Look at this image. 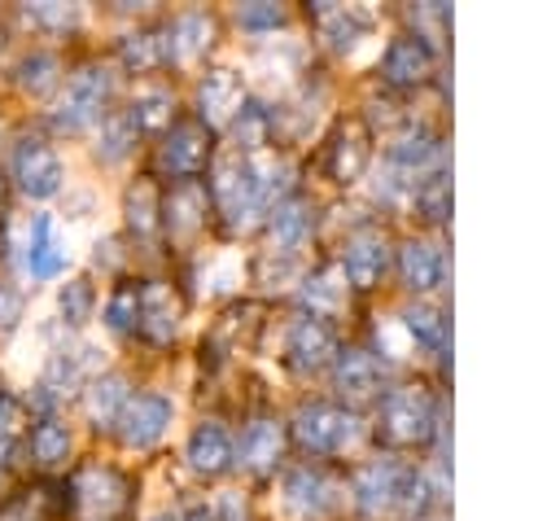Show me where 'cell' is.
<instances>
[{"label": "cell", "instance_id": "6da1fadb", "mask_svg": "<svg viewBox=\"0 0 560 521\" xmlns=\"http://www.w3.org/2000/svg\"><path fill=\"white\" fill-rule=\"evenodd\" d=\"M114 88H118L114 66H105V61H83V66L66 79V92L57 96V105H52V114H48L52 131L74 136V131L96 127V123L109 114Z\"/></svg>", "mask_w": 560, "mask_h": 521}, {"label": "cell", "instance_id": "7a4b0ae2", "mask_svg": "<svg viewBox=\"0 0 560 521\" xmlns=\"http://www.w3.org/2000/svg\"><path fill=\"white\" fill-rule=\"evenodd\" d=\"M359 416L341 403H328V398H311L293 412V438L298 447H306L311 455H337L346 447L359 442Z\"/></svg>", "mask_w": 560, "mask_h": 521}, {"label": "cell", "instance_id": "3957f363", "mask_svg": "<svg viewBox=\"0 0 560 521\" xmlns=\"http://www.w3.org/2000/svg\"><path fill=\"white\" fill-rule=\"evenodd\" d=\"M381 433L398 447L429 442L438 433V403L420 385H394L381 394Z\"/></svg>", "mask_w": 560, "mask_h": 521}, {"label": "cell", "instance_id": "277c9868", "mask_svg": "<svg viewBox=\"0 0 560 521\" xmlns=\"http://www.w3.org/2000/svg\"><path fill=\"white\" fill-rule=\"evenodd\" d=\"M127 495H131V482L114 468V464H83L70 473L66 482V503L88 517V521H109L127 508Z\"/></svg>", "mask_w": 560, "mask_h": 521}, {"label": "cell", "instance_id": "5b68a950", "mask_svg": "<svg viewBox=\"0 0 560 521\" xmlns=\"http://www.w3.org/2000/svg\"><path fill=\"white\" fill-rule=\"evenodd\" d=\"M9 180H13V188L22 197L48 201L66 184V162H61V153L44 136H22L13 144V153H9Z\"/></svg>", "mask_w": 560, "mask_h": 521}, {"label": "cell", "instance_id": "8992f818", "mask_svg": "<svg viewBox=\"0 0 560 521\" xmlns=\"http://www.w3.org/2000/svg\"><path fill=\"white\" fill-rule=\"evenodd\" d=\"M210 162H214V144H210V131H206L197 118H175V123L162 131L158 166H162V175H166L171 184L197 180Z\"/></svg>", "mask_w": 560, "mask_h": 521}, {"label": "cell", "instance_id": "52a82bcc", "mask_svg": "<svg viewBox=\"0 0 560 521\" xmlns=\"http://www.w3.org/2000/svg\"><path fill=\"white\" fill-rule=\"evenodd\" d=\"M407 468L398 455H372L363 464H354L350 473V499L363 517H381L389 508H398V495H402V482H407Z\"/></svg>", "mask_w": 560, "mask_h": 521}, {"label": "cell", "instance_id": "ba28073f", "mask_svg": "<svg viewBox=\"0 0 560 521\" xmlns=\"http://www.w3.org/2000/svg\"><path fill=\"white\" fill-rule=\"evenodd\" d=\"M171 420H175V403L166 394H158V390H144V394H131L127 398L114 433H118V442L127 451H149V447H158L166 438Z\"/></svg>", "mask_w": 560, "mask_h": 521}, {"label": "cell", "instance_id": "9c48e42d", "mask_svg": "<svg viewBox=\"0 0 560 521\" xmlns=\"http://www.w3.org/2000/svg\"><path fill=\"white\" fill-rule=\"evenodd\" d=\"M337 350H341V341H337V328H332L328 320L298 315V320L289 324V333H284V363H289L293 372H302V377L332 368Z\"/></svg>", "mask_w": 560, "mask_h": 521}, {"label": "cell", "instance_id": "30bf717a", "mask_svg": "<svg viewBox=\"0 0 560 521\" xmlns=\"http://www.w3.org/2000/svg\"><path fill=\"white\" fill-rule=\"evenodd\" d=\"M184 324V298L175 293L171 280H140V320L136 333L149 346H171Z\"/></svg>", "mask_w": 560, "mask_h": 521}, {"label": "cell", "instance_id": "8fae6325", "mask_svg": "<svg viewBox=\"0 0 560 521\" xmlns=\"http://www.w3.org/2000/svg\"><path fill=\"white\" fill-rule=\"evenodd\" d=\"M372 162V136L363 118H341L332 127V136L324 140V171L337 184H354Z\"/></svg>", "mask_w": 560, "mask_h": 521}, {"label": "cell", "instance_id": "7c38bea8", "mask_svg": "<svg viewBox=\"0 0 560 521\" xmlns=\"http://www.w3.org/2000/svg\"><path fill=\"white\" fill-rule=\"evenodd\" d=\"M22 267L31 280H57L70 267V241L52 215H35L22 241Z\"/></svg>", "mask_w": 560, "mask_h": 521}, {"label": "cell", "instance_id": "4fadbf2b", "mask_svg": "<svg viewBox=\"0 0 560 521\" xmlns=\"http://www.w3.org/2000/svg\"><path fill=\"white\" fill-rule=\"evenodd\" d=\"M210 193L201 180H179L162 193V232L171 241H192L210 219Z\"/></svg>", "mask_w": 560, "mask_h": 521}, {"label": "cell", "instance_id": "5bb4252c", "mask_svg": "<svg viewBox=\"0 0 560 521\" xmlns=\"http://www.w3.org/2000/svg\"><path fill=\"white\" fill-rule=\"evenodd\" d=\"M214 35H219V22H214L210 9H179V13L162 26L166 61H175V66L201 61V57L214 48Z\"/></svg>", "mask_w": 560, "mask_h": 521}, {"label": "cell", "instance_id": "9a60e30c", "mask_svg": "<svg viewBox=\"0 0 560 521\" xmlns=\"http://www.w3.org/2000/svg\"><path fill=\"white\" fill-rule=\"evenodd\" d=\"M337 482L319 468V464H298L284 473V503L302 517V521H324L337 508Z\"/></svg>", "mask_w": 560, "mask_h": 521}, {"label": "cell", "instance_id": "2e32d148", "mask_svg": "<svg viewBox=\"0 0 560 521\" xmlns=\"http://www.w3.org/2000/svg\"><path fill=\"white\" fill-rule=\"evenodd\" d=\"M332 385L346 403H368V398H381V385H385V368L372 350L363 346H341L337 359H332Z\"/></svg>", "mask_w": 560, "mask_h": 521}, {"label": "cell", "instance_id": "e0dca14e", "mask_svg": "<svg viewBox=\"0 0 560 521\" xmlns=\"http://www.w3.org/2000/svg\"><path fill=\"white\" fill-rule=\"evenodd\" d=\"M245 101V88H241V74L232 66H214L201 74L197 83V123L210 131V127H228L232 114L241 109Z\"/></svg>", "mask_w": 560, "mask_h": 521}, {"label": "cell", "instance_id": "ac0fdd59", "mask_svg": "<svg viewBox=\"0 0 560 521\" xmlns=\"http://www.w3.org/2000/svg\"><path fill=\"white\" fill-rule=\"evenodd\" d=\"M385 267H389V241L376 228H363L341 245V276L350 289H376Z\"/></svg>", "mask_w": 560, "mask_h": 521}, {"label": "cell", "instance_id": "d6986e66", "mask_svg": "<svg viewBox=\"0 0 560 521\" xmlns=\"http://www.w3.org/2000/svg\"><path fill=\"white\" fill-rule=\"evenodd\" d=\"M284 442H289L284 420H276V416H254V420L245 425L241 442H232V460H236L241 468H249V473H271V468L280 464V455H284Z\"/></svg>", "mask_w": 560, "mask_h": 521}, {"label": "cell", "instance_id": "ffe728a7", "mask_svg": "<svg viewBox=\"0 0 560 521\" xmlns=\"http://www.w3.org/2000/svg\"><path fill=\"white\" fill-rule=\"evenodd\" d=\"M381 74L389 88H416L433 74V48L416 35H398V39H389V48L381 57Z\"/></svg>", "mask_w": 560, "mask_h": 521}, {"label": "cell", "instance_id": "44dd1931", "mask_svg": "<svg viewBox=\"0 0 560 521\" xmlns=\"http://www.w3.org/2000/svg\"><path fill=\"white\" fill-rule=\"evenodd\" d=\"M311 22H315V31H319V39L328 48L346 53V48H354L368 35L372 13L368 9H354V4H328V0H319V4H311Z\"/></svg>", "mask_w": 560, "mask_h": 521}, {"label": "cell", "instance_id": "7402d4cb", "mask_svg": "<svg viewBox=\"0 0 560 521\" xmlns=\"http://www.w3.org/2000/svg\"><path fill=\"white\" fill-rule=\"evenodd\" d=\"M22 442H26V455H31V464H35L39 473H57V468H66L70 455H74V433H70V425L57 420V416H39V420L26 429Z\"/></svg>", "mask_w": 560, "mask_h": 521}, {"label": "cell", "instance_id": "603a6c76", "mask_svg": "<svg viewBox=\"0 0 560 521\" xmlns=\"http://www.w3.org/2000/svg\"><path fill=\"white\" fill-rule=\"evenodd\" d=\"M122 223L136 241H153L162 232V188L153 184V175H136L122 188Z\"/></svg>", "mask_w": 560, "mask_h": 521}, {"label": "cell", "instance_id": "cb8c5ba5", "mask_svg": "<svg viewBox=\"0 0 560 521\" xmlns=\"http://www.w3.org/2000/svg\"><path fill=\"white\" fill-rule=\"evenodd\" d=\"M184 460L197 477H219L228 464H232V433L223 420H201L192 433H188V447H184Z\"/></svg>", "mask_w": 560, "mask_h": 521}, {"label": "cell", "instance_id": "d4e9b609", "mask_svg": "<svg viewBox=\"0 0 560 521\" xmlns=\"http://www.w3.org/2000/svg\"><path fill=\"white\" fill-rule=\"evenodd\" d=\"M398 276H402V285H407L411 293H429V289H438L442 276H446V254H442L433 241L411 236V241L398 245Z\"/></svg>", "mask_w": 560, "mask_h": 521}, {"label": "cell", "instance_id": "484cf974", "mask_svg": "<svg viewBox=\"0 0 560 521\" xmlns=\"http://www.w3.org/2000/svg\"><path fill=\"white\" fill-rule=\"evenodd\" d=\"M298 306H302V315L332 320L346 306V276H341V267L324 263V267L306 271L302 285H298Z\"/></svg>", "mask_w": 560, "mask_h": 521}, {"label": "cell", "instance_id": "4316f807", "mask_svg": "<svg viewBox=\"0 0 560 521\" xmlns=\"http://www.w3.org/2000/svg\"><path fill=\"white\" fill-rule=\"evenodd\" d=\"M385 162H389L394 171H402L407 180L420 175V171H429V166L438 162V136H433V127L407 123V127L385 144Z\"/></svg>", "mask_w": 560, "mask_h": 521}, {"label": "cell", "instance_id": "83f0119b", "mask_svg": "<svg viewBox=\"0 0 560 521\" xmlns=\"http://www.w3.org/2000/svg\"><path fill=\"white\" fill-rule=\"evenodd\" d=\"M127 398H131V381H127L122 372H96V377L88 381V390H83L88 420H92L96 429H114L118 416H122V407H127Z\"/></svg>", "mask_w": 560, "mask_h": 521}, {"label": "cell", "instance_id": "f1b7e54d", "mask_svg": "<svg viewBox=\"0 0 560 521\" xmlns=\"http://www.w3.org/2000/svg\"><path fill=\"white\" fill-rule=\"evenodd\" d=\"M114 57L127 74H153L158 66H166V39L162 26H136L114 44Z\"/></svg>", "mask_w": 560, "mask_h": 521}, {"label": "cell", "instance_id": "f546056e", "mask_svg": "<svg viewBox=\"0 0 560 521\" xmlns=\"http://www.w3.org/2000/svg\"><path fill=\"white\" fill-rule=\"evenodd\" d=\"M267 236H271V254H293L298 245H306L311 206L302 197H284L280 206H271L267 210Z\"/></svg>", "mask_w": 560, "mask_h": 521}, {"label": "cell", "instance_id": "4dcf8cb0", "mask_svg": "<svg viewBox=\"0 0 560 521\" xmlns=\"http://www.w3.org/2000/svg\"><path fill=\"white\" fill-rule=\"evenodd\" d=\"M66 79V61L52 53V48H31L18 57L13 66V83L26 92V96H52Z\"/></svg>", "mask_w": 560, "mask_h": 521}, {"label": "cell", "instance_id": "1f68e13d", "mask_svg": "<svg viewBox=\"0 0 560 521\" xmlns=\"http://www.w3.org/2000/svg\"><path fill=\"white\" fill-rule=\"evenodd\" d=\"M228 131H232V140H236V153H241V158H254V153H262L267 140H271V131H276V114H271L262 101H249V96H245L241 109L232 114Z\"/></svg>", "mask_w": 560, "mask_h": 521}, {"label": "cell", "instance_id": "d6a6232c", "mask_svg": "<svg viewBox=\"0 0 560 521\" xmlns=\"http://www.w3.org/2000/svg\"><path fill=\"white\" fill-rule=\"evenodd\" d=\"M136 140H140V131H136L131 114H127V109H109V114L96 123V144H92V153H96L105 166H118V162L136 149Z\"/></svg>", "mask_w": 560, "mask_h": 521}, {"label": "cell", "instance_id": "836d02e7", "mask_svg": "<svg viewBox=\"0 0 560 521\" xmlns=\"http://www.w3.org/2000/svg\"><path fill=\"white\" fill-rule=\"evenodd\" d=\"M52 306H57V324H61L66 333H79V328L92 320V311H96V289H92V280H88V276L61 280Z\"/></svg>", "mask_w": 560, "mask_h": 521}, {"label": "cell", "instance_id": "e575fe53", "mask_svg": "<svg viewBox=\"0 0 560 521\" xmlns=\"http://www.w3.org/2000/svg\"><path fill=\"white\" fill-rule=\"evenodd\" d=\"M402 328H407V337H411L416 346H424V350H442V346H446V311H442L438 302L416 298L411 306H402Z\"/></svg>", "mask_w": 560, "mask_h": 521}, {"label": "cell", "instance_id": "d590c367", "mask_svg": "<svg viewBox=\"0 0 560 521\" xmlns=\"http://www.w3.org/2000/svg\"><path fill=\"white\" fill-rule=\"evenodd\" d=\"M136 131H166L175 123V96L166 88H140L127 105Z\"/></svg>", "mask_w": 560, "mask_h": 521}, {"label": "cell", "instance_id": "8d00e7d4", "mask_svg": "<svg viewBox=\"0 0 560 521\" xmlns=\"http://www.w3.org/2000/svg\"><path fill=\"white\" fill-rule=\"evenodd\" d=\"M79 4H57V0H39V4H22V22L39 35H70L79 26Z\"/></svg>", "mask_w": 560, "mask_h": 521}, {"label": "cell", "instance_id": "74e56055", "mask_svg": "<svg viewBox=\"0 0 560 521\" xmlns=\"http://www.w3.org/2000/svg\"><path fill=\"white\" fill-rule=\"evenodd\" d=\"M411 201H416L420 219H429V223H446V219H451V175H446V171L424 175V180L411 188Z\"/></svg>", "mask_w": 560, "mask_h": 521}, {"label": "cell", "instance_id": "f35d334b", "mask_svg": "<svg viewBox=\"0 0 560 521\" xmlns=\"http://www.w3.org/2000/svg\"><path fill=\"white\" fill-rule=\"evenodd\" d=\"M26 416H31V407L18 398V394H9V390H0V468L13 460V451L22 447V438H26Z\"/></svg>", "mask_w": 560, "mask_h": 521}, {"label": "cell", "instance_id": "ab89813d", "mask_svg": "<svg viewBox=\"0 0 560 521\" xmlns=\"http://www.w3.org/2000/svg\"><path fill=\"white\" fill-rule=\"evenodd\" d=\"M136 320H140V285L122 280V285H114V293L105 302V328L118 333V337H131Z\"/></svg>", "mask_w": 560, "mask_h": 521}, {"label": "cell", "instance_id": "60d3db41", "mask_svg": "<svg viewBox=\"0 0 560 521\" xmlns=\"http://www.w3.org/2000/svg\"><path fill=\"white\" fill-rule=\"evenodd\" d=\"M48 517V486L18 490L0 503V521H44Z\"/></svg>", "mask_w": 560, "mask_h": 521}, {"label": "cell", "instance_id": "b9f144b4", "mask_svg": "<svg viewBox=\"0 0 560 521\" xmlns=\"http://www.w3.org/2000/svg\"><path fill=\"white\" fill-rule=\"evenodd\" d=\"M284 4H271V0H254V4H236V22H241V31H249V35H267V31H276V26H284Z\"/></svg>", "mask_w": 560, "mask_h": 521}, {"label": "cell", "instance_id": "7bdbcfd3", "mask_svg": "<svg viewBox=\"0 0 560 521\" xmlns=\"http://www.w3.org/2000/svg\"><path fill=\"white\" fill-rule=\"evenodd\" d=\"M433 495H438V486H433V477L424 473V468H407V482H402V495H398V508L402 512H424L429 503H433Z\"/></svg>", "mask_w": 560, "mask_h": 521}, {"label": "cell", "instance_id": "ee69618b", "mask_svg": "<svg viewBox=\"0 0 560 521\" xmlns=\"http://www.w3.org/2000/svg\"><path fill=\"white\" fill-rule=\"evenodd\" d=\"M411 18H416V26H420V31H416V39H424L429 48H433V39L451 26V9H446V4H416V13H411Z\"/></svg>", "mask_w": 560, "mask_h": 521}, {"label": "cell", "instance_id": "f6af8a7d", "mask_svg": "<svg viewBox=\"0 0 560 521\" xmlns=\"http://www.w3.org/2000/svg\"><path fill=\"white\" fill-rule=\"evenodd\" d=\"M372 193H376V201H385V206H394V201H407V197H411V180H407L402 171H394V166H385V171L376 175V184H372Z\"/></svg>", "mask_w": 560, "mask_h": 521}, {"label": "cell", "instance_id": "bcb514c9", "mask_svg": "<svg viewBox=\"0 0 560 521\" xmlns=\"http://www.w3.org/2000/svg\"><path fill=\"white\" fill-rule=\"evenodd\" d=\"M18 320H22V293L13 285H0V337L13 333Z\"/></svg>", "mask_w": 560, "mask_h": 521}, {"label": "cell", "instance_id": "7dc6e473", "mask_svg": "<svg viewBox=\"0 0 560 521\" xmlns=\"http://www.w3.org/2000/svg\"><path fill=\"white\" fill-rule=\"evenodd\" d=\"M184 521H219V517H214V503H192L184 512Z\"/></svg>", "mask_w": 560, "mask_h": 521}, {"label": "cell", "instance_id": "c3c4849f", "mask_svg": "<svg viewBox=\"0 0 560 521\" xmlns=\"http://www.w3.org/2000/svg\"><path fill=\"white\" fill-rule=\"evenodd\" d=\"M4 219H9V180L0 175V228H4Z\"/></svg>", "mask_w": 560, "mask_h": 521}, {"label": "cell", "instance_id": "681fc988", "mask_svg": "<svg viewBox=\"0 0 560 521\" xmlns=\"http://www.w3.org/2000/svg\"><path fill=\"white\" fill-rule=\"evenodd\" d=\"M149 521H184V512H175V508H162V512H153Z\"/></svg>", "mask_w": 560, "mask_h": 521}]
</instances>
